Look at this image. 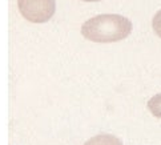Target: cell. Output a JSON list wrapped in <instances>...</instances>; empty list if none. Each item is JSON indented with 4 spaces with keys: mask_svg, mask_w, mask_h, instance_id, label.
Returning <instances> with one entry per match:
<instances>
[{
    "mask_svg": "<svg viewBox=\"0 0 161 145\" xmlns=\"http://www.w3.org/2000/svg\"><path fill=\"white\" fill-rule=\"evenodd\" d=\"M132 21L123 15L103 14L88 19L81 25V35L93 43H116L128 37L132 32Z\"/></svg>",
    "mask_w": 161,
    "mask_h": 145,
    "instance_id": "obj_1",
    "label": "cell"
},
{
    "mask_svg": "<svg viewBox=\"0 0 161 145\" xmlns=\"http://www.w3.org/2000/svg\"><path fill=\"white\" fill-rule=\"evenodd\" d=\"M20 14L31 23H47L56 11L55 0H18Z\"/></svg>",
    "mask_w": 161,
    "mask_h": 145,
    "instance_id": "obj_2",
    "label": "cell"
},
{
    "mask_svg": "<svg viewBox=\"0 0 161 145\" xmlns=\"http://www.w3.org/2000/svg\"><path fill=\"white\" fill-rule=\"evenodd\" d=\"M84 145H123V141L113 135L103 133V135H97L89 138Z\"/></svg>",
    "mask_w": 161,
    "mask_h": 145,
    "instance_id": "obj_3",
    "label": "cell"
},
{
    "mask_svg": "<svg viewBox=\"0 0 161 145\" xmlns=\"http://www.w3.org/2000/svg\"><path fill=\"white\" fill-rule=\"evenodd\" d=\"M148 109L154 117L161 119V93L154 95L151 100L148 101Z\"/></svg>",
    "mask_w": 161,
    "mask_h": 145,
    "instance_id": "obj_4",
    "label": "cell"
},
{
    "mask_svg": "<svg viewBox=\"0 0 161 145\" xmlns=\"http://www.w3.org/2000/svg\"><path fill=\"white\" fill-rule=\"evenodd\" d=\"M152 27H153L154 33H156L158 37H161V9L158 11V12H156V15L153 16Z\"/></svg>",
    "mask_w": 161,
    "mask_h": 145,
    "instance_id": "obj_5",
    "label": "cell"
},
{
    "mask_svg": "<svg viewBox=\"0 0 161 145\" xmlns=\"http://www.w3.org/2000/svg\"><path fill=\"white\" fill-rule=\"evenodd\" d=\"M81 2H88V3H95V2H101V0H81Z\"/></svg>",
    "mask_w": 161,
    "mask_h": 145,
    "instance_id": "obj_6",
    "label": "cell"
}]
</instances>
